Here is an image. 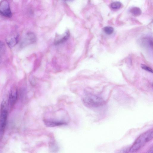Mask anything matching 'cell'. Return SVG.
Returning <instances> with one entry per match:
<instances>
[{"label": "cell", "instance_id": "1", "mask_svg": "<svg viewBox=\"0 0 153 153\" xmlns=\"http://www.w3.org/2000/svg\"><path fill=\"white\" fill-rule=\"evenodd\" d=\"M153 138V130L152 129L144 132L138 137L130 148V151L133 152L138 151L147 143L152 140Z\"/></svg>", "mask_w": 153, "mask_h": 153}, {"label": "cell", "instance_id": "2", "mask_svg": "<svg viewBox=\"0 0 153 153\" xmlns=\"http://www.w3.org/2000/svg\"><path fill=\"white\" fill-rule=\"evenodd\" d=\"M82 101L86 106L90 108L100 107L105 103L104 101L102 98L90 93H86L84 95Z\"/></svg>", "mask_w": 153, "mask_h": 153}, {"label": "cell", "instance_id": "3", "mask_svg": "<svg viewBox=\"0 0 153 153\" xmlns=\"http://www.w3.org/2000/svg\"><path fill=\"white\" fill-rule=\"evenodd\" d=\"M0 14L3 16L10 18L12 16L9 2L7 0H3L0 2Z\"/></svg>", "mask_w": 153, "mask_h": 153}, {"label": "cell", "instance_id": "4", "mask_svg": "<svg viewBox=\"0 0 153 153\" xmlns=\"http://www.w3.org/2000/svg\"><path fill=\"white\" fill-rule=\"evenodd\" d=\"M8 111L0 110V135L4 133L7 123Z\"/></svg>", "mask_w": 153, "mask_h": 153}, {"label": "cell", "instance_id": "5", "mask_svg": "<svg viewBox=\"0 0 153 153\" xmlns=\"http://www.w3.org/2000/svg\"><path fill=\"white\" fill-rule=\"evenodd\" d=\"M36 38L35 34L31 32L28 33L24 37L21 42V46H25L35 42Z\"/></svg>", "mask_w": 153, "mask_h": 153}, {"label": "cell", "instance_id": "6", "mask_svg": "<svg viewBox=\"0 0 153 153\" xmlns=\"http://www.w3.org/2000/svg\"><path fill=\"white\" fill-rule=\"evenodd\" d=\"M18 91L16 86L12 87L11 89L9 97V102L10 106L12 107L15 104L17 98Z\"/></svg>", "mask_w": 153, "mask_h": 153}, {"label": "cell", "instance_id": "7", "mask_svg": "<svg viewBox=\"0 0 153 153\" xmlns=\"http://www.w3.org/2000/svg\"><path fill=\"white\" fill-rule=\"evenodd\" d=\"M45 125L48 127H53L65 124V122L62 121H55L51 120H44Z\"/></svg>", "mask_w": 153, "mask_h": 153}, {"label": "cell", "instance_id": "8", "mask_svg": "<svg viewBox=\"0 0 153 153\" xmlns=\"http://www.w3.org/2000/svg\"><path fill=\"white\" fill-rule=\"evenodd\" d=\"M8 46L12 48L14 46L18 41V36L17 35H12L7 39L6 40Z\"/></svg>", "mask_w": 153, "mask_h": 153}, {"label": "cell", "instance_id": "9", "mask_svg": "<svg viewBox=\"0 0 153 153\" xmlns=\"http://www.w3.org/2000/svg\"><path fill=\"white\" fill-rule=\"evenodd\" d=\"M70 36V33L69 31H67L64 35L59 39L55 41V44L57 45L60 44L67 40L69 38Z\"/></svg>", "mask_w": 153, "mask_h": 153}, {"label": "cell", "instance_id": "10", "mask_svg": "<svg viewBox=\"0 0 153 153\" xmlns=\"http://www.w3.org/2000/svg\"><path fill=\"white\" fill-rule=\"evenodd\" d=\"M130 12L134 16H137L140 15L142 12L141 9L137 7L132 8L130 10Z\"/></svg>", "mask_w": 153, "mask_h": 153}, {"label": "cell", "instance_id": "11", "mask_svg": "<svg viewBox=\"0 0 153 153\" xmlns=\"http://www.w3.org/2000/svg\"><path fill=\"white\" fill-rule=\"evenodd\" d=\"M121 3L119 1H115L111 4V7L114 9H117L120 8L121 6Z\"/></svg>", "mask_w": 153, "mask_h": 153}, {"label": "cell", "instance_id": "12", "mask_svg": "<svg viewBox=\"0 0 153 153\" xmlns=\"http://www.w3.org/2000/svg\"><path fill=\"white\" fill-rule=\"evenodd\" d=\"M103 30L106 34L110 35L113 33L114 29L111 27L106 26L103 28Z\"/></svg>", "mask_w": 153, "mask_h": 153}, {"label": "cell", "instance_id": "13", "mask_svg": "<svg viewBox=\"0 0 153 153\" xmlns=\"http://www.w3.org/2000/svg\"><path fill=\"white\" fill-rule=\"evenodd\" d=\"M5 45L4 43L1 41H0V57L4 53L5 51Z\"/></svg>", "mask_w": 153, "mask_h": 153}, {"label": "cell", "instance_id": "14", "mask_svg": "<svg viewBox=\"0 0 153 153\" xmlns=\"http://www.w3.org/2000/svg\"><path fill=\"white\" fill-rule=\"evenodd\" d=\"M141 67L142 69L145 70L146 71L150 72H151L152 73H153V71L152 69L149 67H148L142 64L141 65Z\"/></svg>", "mask_w": 153, "mask_h": 153}, {"label": "cell", "instance_id": "15", "mask_svg": "<svg viewBox=\"0 0 153 153\" xmlns=\"http://www.w3.org/2000/svg\"><path fill=\"white\" fill-rule=\"evenodd\" d=\"M146 153H153V147L152 146Z\"/></svg>", "mask_w": 153, "mask_h": 153}, {"label": "cell", "instance_id": "16", "mask_svg": "<svg viewBox=\"0 0 153 153\" xmlns=\"http://www.w3.org/2000/svg\"><path fill=\"white\" fill-rule=\"evenodd\" d=\"M1 59L0 57V63H1Z\"/></svg>", "mask_w": 153, "mask_h": 153}]
</instances>
